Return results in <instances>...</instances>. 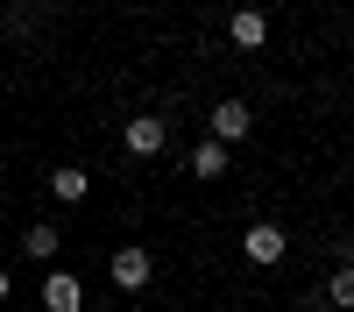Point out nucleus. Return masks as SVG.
Returning <instances> with one entry per match:
<instances>
[{"instance_id":"obj_1","label":"nucleus","mask_w":354,"mask_h":312,"mask_svg":"<svg viewBox=\"0 0 354 312\" xmlns=\"http://www.w3.org/2000/svg\"><path fill=\"white\" fill-rule=\"evenodd\" d=\"M205 135H213L220 149L248 142V135H255V107H248V100H213V113H205Z\"/></svg>"},{"instance_id":"obj_4","label":"nucleus","mask_w":354,"mask_h":312,"mask_svg":"<svg viewBox=\"0 0 354 312\" xmlns=\"http://www.w3.org/2000/svg\"><path fill=\"white\" fill-rule=\"evenodd\" d=\"M121 149L128 156H163L170 149V121H163V113H135V121L121 128Z\"/></svg>"},{"instance_id":"obj_7","label":"nucleus","mask_w":354,"mask_h":312,"mask_svg":"<svg viewBox=\"0 0 354 312\" xmlns=\"http://www.w3.org/2000/svg\"><path fill=\"white\" fill-rule=\"evenodd\" d=\"M312 305L319 312H354V263H333V277L312 291Z\"/></svg>"},{"instance_id":"obj_3","label":"nucleus","mask_w":354,"mask_h":312,"mask_svg":"<svg viewBox=\"0 0 354 312\" xmlns=\"http://www.w3.org/2000/svg\"><path fill=\"white\" fill-rule=\"evenodd\" d=\"M241 255H248V263H255V270H277V263H283V255H290V235H283V227H277V220H255V227H248V235H241Z\"/></svg>"},{"instance_id":"obj_9","label":"nucleus","mask_w":354,"mask_h":312,"mask_svg":"<svg viewBox=\"0 0 354 312\" xmlns=\"http://www.w3.org/2000/svg\"><path fill=\"white\" fill-rule=\"evenodd\" d=\"M85 192H93V178H85L78 163H57V170H50V199H57V206H78Z\"/></svg>"},{"instance_id":"obj_2","label":"nucleus","mask_w":354,"mask_h":312,"mask_svg":"<svg viewBox=\"0 0 354 312\" xmlns=\"http://www.w3.org/2000/svg\"><path fill=\"white\" fill-rule=\"evenodd\" d=\"M106 277L121 284V291H149V277H156V248H142V241L113 248V255H106Z\"/></svg>"},{"instance_id":"obj_6","label":"nucleus","mask_w":354,"mask_h":312,"mask_svg":"<svg viewBox=\"0 0 354 312\" xmlns=\"http://www.w3.org/2000/svg\"><path fill=\"white\" fill-rule=\"evenodd\" d=\"M43 312H85V284L71 270H50L43 277Z\"/></svg>"},{"instance_id":"obj_8","label":"nucleus","mask_w":354,"mask_h":312,"mask_svg":"<svg viewBox=\"0 0 354 312\" xmlns=\"http://www.w3.org/2000/svg\"><path fill=\"white\" fill-rule=\"evenodd\" d=\"M21 255H28V263H57V255H64V227H57V220H36V227L21 235Z\"/></svg>"},{"instance_id":"obj_10","label":"nucleus","mask_w":354,"mask_h":312,"mask_svg":"<svg viewBox=\"0 0 354 312\" xmlns=\"http://www.w3.org/2000/svg\"><path fill=\"white\" fill-rule=\"evenodd\" d=\"M227 163H234V149H220V142L205 135L198 149H192V178H205V185H220V178H227Z\"/></svg>"},{"instance_id":"obj_5","label":"nucleus","mask_w":354,"mask_h":312,"mask_svg":"<svg viewBox=\"0 0 354 312\" xmlns=\"http://www.w3.org/2000/svg\"><path fill=\"white\" fill-rule=\"evenodd\" d=\"M227 43L234 50H262V43H270V15H262V8H234L227 15Z\"/></svg>"},{"instance_id":"obj_12","label":"nucleus","mask_w":354,"mask_h":312,"mask_svg":"<svg viewBox=\"0 0 354 312\" xmlns=\"http://www.w3.org/2000/svg\"><path fill=\"white\" fill-rule=\"evenodd\" d=\"M128 312H149V305H128Z\"/></svg>"},{"instance_id":"obj_11","label":"nucleus","mask_w":354,"mask_h":312,"mask_svg":"<svg viewBox=\"0 0 354 312\" xmlns=\"http://www.w3.org/2000/svg\"><path fill=\"white\" fill-rule=\"evenodd\" d=\"M8 291H15V277H8V270H0V305H8Z\"/></svg>"}]
</instances>
